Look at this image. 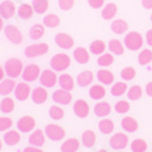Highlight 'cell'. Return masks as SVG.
I'll list each match as a JSON object with an SVG mask.
<instances>
[{
    "label": "cell",
    "mask_w": 152,
    "mask_h": 152,
    "mask_svg": "<svg viewBox=\"0 0 152 152\" xmlns=\"http://www.w3.org/2000/svg\"><path fill=\"white\" fill-rule=\"evenodd\" d=\"M48 99V92H47V88L45 86H37L32 91V102L34 104H44Z\"/></svg>",
    "instance_id": "cell-16"
},
{
    "label": "cell",
    "mask_w": 152,
    "mask_h": 152,
    "mask_svg": "<svg viewBox=\"0 0 152 152\" xmlns=\"http://www.w3.org/2000/svg\"><path fill=\"white\" fill-rule=\"evenodd\" d=\"M44 132H45L47 137L50 140H52V141H60L66 136V130L60 125H56V124H48L45 126V129H44Z\"/></svg>",
    "instance_id": "cell-4"
},
{
    "label": "cell",
    "mask_w": 152,
    "mask_h": 152,
    "mask_svg": "<svg viewBox=\"0 0 152 152\" xmlns=\"http://www.w3.org/2000/svg\"><path fill=\"white\" fill-rule=\"evenodd\" d=\"M93 78H95V74H93L91 70H85V71H81L80 74L77 75V84L82 88L85 86H89V85L93 82Z\"/></svg>",
    "instance_id": "cell-22"
},
{
    "label": "cell",
    "mask_w": 152,
    "mask_h": 152,
    "mask_svg": "<svg viewBox=\"0 0 152 152\" xmlns=\"http://www.w3.org/2000/svg\"><path fill=\"white\" fill-rule=\"evenodd\" d=\"M50 50L48 44L45 42H37V44H30L25 48V56L28 58H37V56H42L45 55Z\"/></svg>",
    "instance_id": "cell-5"
},
{
    "label": "cell",
    "mask_w": 152,
    "mask_h": 152,
    "mask_svg": "<svg viewBox=\"0 0 152 152\" xmlns=\"http://www.w3.org/2000/svg\"><path fill=\"white\" fill-rule=\"evenodd\" d=\"M88 3L92 8L97 10V8H102L104 6V0H88Z\"/></svg>",
    "instance_id": "cell-49"
},
{
    "label": "cell",
    "mask_w": 152,
    "mask_h": 152,
    "mask_svg": "<svg viewBox=\"0 0 152 152\" xmlns=\"http://www.w3.org/2000/svg\"><path fill=\"white\" fill-rule=\"evenodd\" d=\"M23 63H22L21 59L18 58H11L7 59L6 63H4V70H6V75L10 78H18L21 77L22 73H23Z\"/></svg>",
    "instance_id": "cell-1"
},
{
    "label": "cell",
    "mask_w": 152,
    "mask_h": 152,
    "mask_svg": "<svg viewBox=\"0 0 152 152\" xmlns=\"http://www.w3.org/2000/svg\"><path fill=\"white\" fill-rule=\"evenodd\" d=\"M117 11H118L117 4H114V3H108V4H106V6L103 7V11H102V17H103V19H107V21L113 19V18L115 17V15H117Z\"/></svg>",
    "instance_id": "cell-32"
},
{
    "label": "cell",
    "mask_w": 152,
    "mask_h": 152,
    "mask_svg": "<svg viewBox=\"0 0 152 152\" xmlns=\"http://www.w3.org/2000/svg\"><path fill=\"white\" fill-rule=\"evenodd\" d=\"M124 44L129 51H138L144 44V39L142 36L137 32H129L125 36Z\"/></svg>",
    "instance_id": "cell-3"
},
{
    "label": "cell",
    "mask_w": 152,
    "mask_h": 152,
    "mask_svg": "<svg viewBox=\"0 0 152 152\" xmlns=\"http://www.w3.org/2000/svg\"><path fill=\"white\" fill-rule=\"evenodd\" d=\"M48 0H33V10L37 14H44L48 10Z\"/></svg>",
    "instance_id": "cell-43"
},
{
    "label": "cell",
    "mask_w": 152,
    "mask_h": 152,
    "mask_svg": "<svg viewBox=\"0 0 152 152\" xmlns=\"http://www.w3.org/2000/svg\"><path fill=\"white\" fill-rule=\"evenodd\" d=\"M141 96H142V88L140 85H133V86L127 89V99L129 100L136 102V100L141 99Z\"/></svg>",
    "instance_id": "cell-37"
},
{
    "label": "cell",
    "mask_w": 152,
    "mask_h": 152,
    "mask_svg": "<svg viewBox=\"0 0 152 152\" xmlns=\"http://www.w3.org/2000/svg\"><path fill=\"white\" fill-rule=\"evenodd\" d=\"M51 69L55 71H64L70 67L71 64V58L67 53H56L53 55L52 59L50 60Z\"/></svg>",
    "instance_id": "cell-2"
},
{
    "label": "cell",
    "mask_w": 152,
    "mask_h": 152,
    "mask_svg": "<svg viewBox=\"0 0 152 152\" xmlns=\"http://www.w3.org/2000/svg\"><path fill=\"white\" fill-rule=\"evenodd\" d=\"M42 22H44V26L53 29V28H56V26H59L60 19H59V17H58L56 14H48V15L44 17Z\"/></svg>",
    "instance_id": "cell-41"
},
{
    "label": "cell",
    "mask_w": 152,
    "mask_h": 152,
    "mask_svg": "<svg viewBox=\"0 0 152 152\" xmlns=\"http://www.w3.org/2000/svg\"><path fill=\"white\" fill-rule=\"evenodd\" d=\"M114 63V55L113 53H102L99 58H97V64L102 66L103 69L108 67Z\"/></svg>",
    "instance_id": "cell-42"
},
{
    "label": "cell",
    "mask_w": 152,
    "mask_h": 152,
    "mask_svg": "<svg viewBox=\"0 0 152 152\" xmlns=\"http://www.w3.org/2000/svg\"><path fill=\"white\" fill-rule=\"evenodd\" d=\"M145 40H147V44L149 47H152V29L147 32V36H145Z\"/></svg>",
    "instance_id": "cell-52"
},
{
    "label": "cell",
    "mask_w": 152,
    "mask_h": 152,
    "mask_svg": "<svg viewBox=\"0 0 152 152\" xmlns=\"http://www.w3.org/2000/svg\"><path fill=\"white\" fill-rule=\"evenodd\" d=\"M59 7L63 11H70L74 7V0H59Z\"/></svg>",
    "instance_id": "cell-48"
},
{
    "label": "cell",
    "mask_w": 152,
    "mask_h": 152,
    "mask_svg": "<svg viewBox=\"0 0 152 152\" xmlns=\"http://www.w3.org/2000/svg\"><path fill=\"white\" fill-rule=\"evenodd\" d=\"M50 117L53 121H59L64 117V110L60 106H51L50 107Z\"/></svg>",
    "instance_id": "cell-45"
},
{
    "label": "cell",
    "mask_w": 152,
    "mask_h": 152,
    "mask_svg": "<svg viewBox=\"0 0 152 152\" xmlns=\"http://www.w3.org/2000/svg\"><path fill=\"white\" fill-rule=\"evenodd\" d=\"M45 34V29H44V25H40V23H36L32 28L29 29V37L32 40H39L41 39L42 36Z\"/></svg>",
    "instance_id": "cell-34"
},
{
    "label": "cell",
    "mask_w": 152,
    "mask_h": 152,
    "mask_svg": "<svg viewBox=\"0 0 152 152\" xmlns=\"http://www.w3.org/2000/svg\"><path fill=\"white\" fill-rule=\"evenodd\" d=\"M4 142L6 145L8 147H14L17 145L18 142L21 141V134H19V130H8L4 133V137H3Z\"/></svg>",
    "instance_id": "cell-25"
},
{
    "label": "cell",
    "mask_w": 152,
    "mask_h": 152,
    "mask_svg": "<svg viewBox=\"0 0 152 152\" xmlns=\"http://www.w3.org/2000/svg\"><path fill=\"white\" fill-rule=\"evenodd\" d=\"M121 126L127 133H134V132L138 130V122L133 117H124L121 121Z\"/></svg>",
    "instance_id": "cell-18"
},
{
    "label": "cell",
    "mask_w": 152,
    "mask_h": 152,
    "mask_svg": "<svg viewBox=\"0 0 152 152\" xmlns=\"http://www.w3.org/2000/svg\"><path fill=\"white\" fill-rule=\"evenodd\" d=\"M73 111H74V114L78 118H86L89 115V113H91V108H89L88 102H85L84 99H78L74 102Z\"/></svg>",
    "instance_id": "cell-14"
},
{
    "label": "cell",
    "mask_w": 152,
    "mask_h": 152,
    "mask_svg": "<svg viewBox=\"0 0 152 152\" xmlns=\"http://www.w3.org/2000/svg\"><path fill=\"white\" fill-rule=\"evenodd\" d=\"M97 152H108V151H106V149H99Z\"/></svg>",
    "instance_id": "cell-56"
},
{
    "label": "cell",
    "mask_w": 152,
    "mask_h": 152,
    "mask_svg": "<svg viewBox=\"0 0 152 152\" xmlns=\"http://www.w3.org/2000/svg\"><path fill=\"white\" fill-rule=\"evenodd\" d=\"M80 148V141L77 138H67L63 144L60 145V151L62 152H75Z\"/></svg>",
    "instance_id": "cell-31"
},
{
    "label": "cell",
    "mask_w": 152,
    "mask_h": 152,
    "mask_svg": "<svg viewBox=\"0 0 152 152\" xmlns=\"http://www.w3.org/2000/svg\"><path fill=\"white\" fill-rule=\"evenodd\" d=\"M127 142H129V138L126 133H115L110 138V147L115 151H122L124 148H126Z\"/></svg>",
    "instance_id": "cell-9"
},
{
    "label": "cell",
    "mask_w": 152,
    "mask_h": 152,
    "mask_svg": "<svg viewBox=\"0 0 152 152\" xmlns=\"http://www.w3.org/2000/svg\"><path fill=\"white\" fill-rule=\"evenodd\" d=\"M1 29H4V21H3V18L0 17V30Z\"/></svg>",
    "instance_id": "cell-55"
},
{
    "label": "cell",
    "mask_w": 152,
    "mask_h": 152,
    "mask_svg": "<svg viewBox=\"0 0 152 152\" xmlns=\"http://www.w3.org/2000/svg\"><path fill=\"white\" fill-rule=\"evenodd\" d=\"M145 93H147L149 97H152V82L147 84V86H145Z\"/></svg>",
    "instance_id": "cell-53"
},
{
    "label": "cell",
    "mask_w": 152,
    "mask_h": 152,
    "mask_svg": "<svg viewBox=\"0 0 152 152\" xmlns=\"http://www.w3.org/2000/svg\"><path fill=\"white\" fill-rule=\"evenodd\" d=\"M93 113H95L96 117L106 118L111 113V104L108 102H99L93 108Z\"/></svg>",
    "instance_id": "cell-24"
},
{
    "label": "cell",
    "mask_w": 152,
    "mask_h": 152,
    "mask_svg": "<svg viewBox=\"0 0 152 152\" xmlns=\"http://www.w3.org/2000/svg\"><path fill=\"white\" fill-rule=\"evenodd\" d=\"M17 126H18V130L22 132V133L33 132L36 127V119L33 117H30V115H23L17 122Z\"/></svg>",
    "instance_id": "cell-11"
},
{
    "label": "cell",
    "mask_w": 152,
    "mask_h": 152,
    "mask_svg": "<svg viewBox=\"0 0 152 152\" xmlns=\"http://www.w3.org/2000/svg\"><path fill=\"white\" fill-rule=\"evenodd\" d=\"M96 77H97V80H99V82L102 85H111V84H114V80H115L114 73L110 70H107V69H100L97 71Z\"/></svg>",
    "instance_id": "cell-20"
},
{
    "label": "cell",
    "mask_w": 152,
    "mask_h": 152,
    "mask_svg": "<svg viewBox=\"0 0 152 152\" xmlns=\"http://www.w3.org/2000/svg\"><path fill=\"white\" fill-rule=\"evenodd\" d=\"M4 77H6V70H4V67L0 66V82L4 80Z\"/></svg>",
    "instance_id": "cell-54"
},
{
    "label": "cell",
    "mask_w": 152,
    "mask_h": 152,
    "mask_svg": "<svg viewBox=\"0 0 152 152\" xmlns=\"http://www.w3.org/2000/svg\"><path fill=\"white\" fill-rule=\"evenodd\" d=\"M52 100L59 106H67L70 104L71 100H73V95H71L70 91H66V89H56L55 92L52 93Z\"/></svg>",
    "instance_id": "cell-8"
},
{
    "label": "cell",
    "mask_w": 152,
    "mask_h": 152,
    "mask_svg": "<svg viewBox=\"0 0 152 152\" xmlns=\"http://www.w3.org/2000/svg\"><path fill=\"white\" fill-rule=\"evenodd\" d=\"M17 12H18V17L22 18V19H30L33 17V14H34V10H33V6L25 3L19 6Z\"/></svg>",
    "instance_id": "cell-33"
},
{
    "label": "cell",
    "mask_w": 152,
    "mask_h": 152,
    "mask_svg": "<svg viewBox=\"0 0 152 152\" xmlns=\"http://www.w3.org/2000/svg\"><path fill=\"white\" fill-rule=\"evenodd\" d=\"M119 75L124 81H132V80L136 77V69L132 67V66H127V67H125V69L121 70Z\"/></svg>",
    "instance_id": "cell-44"
},
{
    "label": "cell",
    "mask_w": 152,
    "mask_h": 152,
    "mask_svg": "<svg viewBox=\"0 0 152 152\" xmlns=\"http://www.w3.org/2000/svg\"><path fill=\"white\" fill-rule=\"evenodd\" d=\"M58 84L62 89H66V91H73L74 89V78L71 77L70 74H62L59 75V80H58Z\"/></svg>",
    "instance_id": "cell-26"
},
{
    "label": "cell",
    "mask_w": 152,
    "mask_h": 152,
    "mask_svg": "<svg viewBox=\"0 0 152 152\" xmlns=\"http://www.w3.org/2000/svg\"><path fill=\"white\" fill-rule=\"evenodd\" d=\"M45 132L41 130V129H34L32 132V134L29 137V142L30 145H34V147H40L41 148L42 145L45 144Z\"/></svg>",
    "instance_id": "cell-17"
},
{
    "label": "cell",
    "mask_w": 152,
    "mask_h": 152,
    "mask_svg": "<svg viewBox=\"0 0 152 152\" xmlns=\"http://www.w3.org/2000/svg\"><path fill=\"white\" fill-rule=\"evenodd\" d=\"M110 93L113 96H115V97H119V96L127 93V84H126V81L115 82V84H113V86H111V89H110Z\"/></svg>",
    "instance_id": "cell-30"
},
{
    "label": "cell",
    "mask_w": 152,
    "mask_h": 152,
    "mask_svg": "<svg viewBox=\"0 0 152 152\" xmlns=\"http://www.w3.org/2000/svg\"><path fill=\"white\" fill-rule=\"evenodd\" d=\"M1 147H3V142H1V140H0V151H1Z\"/></svg>",
    "instance_id": "cell-57"
},
{
    "label": "cell",
    "mask_w": 152,
    "mask_h": 152,
    "mask_svg": "<svg viewBox=\"0 0 152 152\" xmlns=\"http://www.w3.org/2000/svg\"><path fill=\"white\" fill-rule=\"evenodd\" d=\"M4 34L8 39V41H11L12 44H21L22 40H23V36H22L21 30L14 25L4 26Z\"/></svg>",
    "instance_id": "cell-10"
},
{
    "label": "cell",
    "mask_w": 152,
    "mask_h": 152,
    "mask_svg": "<svg viewBox=\"0 0 152 152\" xmlns=\"http://www.w3.org/2000/svg\"><path fill=\"white\" fill-rule=\"evenodd\" d=\"M89 51H91L93 55H102V53H104V51H106V42L102 41V40H95V41L91 42Z\"/></svg>",
    "instance_id": "cell-38"
},
{
    "label": "cell",
    "mask_w": 152,
    "mask_h": 152,
    "mask_svg": "<svg viewBox=\"0 0 152 152\" xmlns=\"http://www.w3.org/2000/svg\"><path fill=\"white\" fill-rule=\"evenodd\" d=\"M137 60L141 66L149 64L152 62V51L151 50H141L140 53H138V56H137Z\"/></svg>",
    "instance_id": "cell-40"
},
{
    "label": "cell",
    "mask_w": 152,
    "mask_h": 152,
    "mask_svg": "<svg viewBox=\"0 0 152 152\" xmlns=\"http://www.w3.org/2000/svg\"><path fill=\"white\" fill-rule=\"evenodd\" d=\"M106 93H107V91H106V88H104V85H102V84H95L89 88V97L93 100L104 99Z\"/></svg>",
    "instance_id": "cell-21"
},
{
    "label": "cell",
    "mask_w": 152,
    "mask_h": 152,
    "mask_svg": "<svg viewBox=\"0 0 152 152\" xmlns=\"http://www.w3.org/2000/svg\"><path fill=\"white\" fill-rule=\"evenodd\" d=\"M130 110V103L127 100H118L117 104H115V111L118 114H126Z\"/></svg>",
    "instance_id": "cell-46"
},
{
    "label": "cell",
    "mask_w": 152,
    "mask_h": 152,
    "mask_svg": "<svg viewBox=\"0 0 152 152\" xmlns=\"http://www.w3.org/2000/svg\"><path fill=\"white\" fill-rule=\"evenodd\" d=\"M39 80L42 86H45V88H53V86L58 84L59 77L56 75V71L55 70H52V69H45V70L41 71Z\"/></svg>",
    "instance_id": "cell-6"
},
{
    "label": "cell",
    "mask_w": 152,
    "mask_h": 152,
    "mask_svg": "<svg viewBox=\"0 0 152 152\" xmlns=\"http://www.w3.org/2000/svg\"><path fill=\"white\" fill-rule=\"evenodd\" d=\"M12 126V119L8 117H0V132H6Z\"/></svg>",
    "instance_id": "cell-47"
},
{
    "label": "cell",
    "mask_w": 152,
    "mask_h": 152,
    "mask_svg": "<svg viewBox=\"0 0 152 152\" xmlns=\"http://www.w3.org/2000/svg\"><path fill=\"white\" fill-rule=\"evenodd\" d=\"M127 22L124 19H115V21L111 23V30H113L115 34H125L127 32Z\"/></svg>",
    "instance_id": "cell-28"
},
{
    "label": "cell",
    "mask_w": 152,
    "mask_h": 152,
    "mask_svg": "<svg viewBox=\"0 0 152 152\" xmlns=\"http://www.w3.org/2000/svg\"><path fill=\"white\" fill-rule=\"evenodd\" d=\"M141 3L145 10H152V0H141Z\"/></svg>",
    "instance_id": "cell-51"
},
{
    "label": "cell",
    "mask_w": 152,
    "mask_h": 152,
    "mask_svg": "<svg viewBox=\"0 0 152 152\" xmlns=\"http://www.w3.org/2000/svg\"><path fill=\"white\" fill-rule=\"evenodd\" d=\"M117 152H124V151H117Z\"/></svg>",
    "instance_id": "cell-58"
},
{
    "label": "cell",
    "mask_w": 152,
    "mask_h": 152,
    "mask_svg": "<svg viewBox=\"0 0 152 152\" xmlns=\"http://www.w3.org/2000/svg\"><path fill=\"white\" fill-rule=\"evenodd\" d=\"M15 12H17V8L11 0H4L0 3V17L3 19H11L15 15Z\"/></svg>",
    "instance_id": "cell-13"
},
{
    "label": "cell",
    "mask_w": 152,
    "mask_h": 152,
    "mask_svg": "<svg viewBox=\"0 0 152 152\" xmlns=\"http://www.w3.org/2000/svg\"><path fill=\"white\" fill-rule=\"evenodd\" d=\"M14 93H15V99H18L19 102H25L28 99L29 96L32 95V89H30V85L28 82H19L17 84L14 89Z\"/></svg>",
    "instance_id": "cell-12"
},
{
    "label": "cell",
    "mask_w": 152,
    "mask_h": 152,
    "mask_svg": "<svg viewBox=\"0 0 152 152\" xmlns=\"http://www.w3.org/2000/svg\"><path fill=\"white\" fill-rule=\"evenodd\" d=\"M108 50H110V52L113 53V55H118V56H119V55L124 53L125 47L119 40L113 39V40H110V42H108Z\"/></svg>",
    "instance_id": "cell-35"
},
{
    "label": "cell",
    "mask_w": 152,
    "mask_h": 152,
    "mask_svg": "<svg viewBox=\"0 0 152 152\" xmlns=\"http://www.w3.org/2000/svg\"><path fill=\"white\" fill-rule=\"evenodd\" d=\"M17 82L14 78H4L0 82V96H8L11 92H14Z\"/></svg>",
    "instance_id": "cell-19"
},
{
    "label": "cell",
    "mask_w": 152,
    "mask_h": 152,
    "mask_svg": "<svg viewBox=\"0 0 152 152\" xmlns=\"http://www.w3.org/2000/svg\"><path fill=\"white\" fill-rule=\"evenodd\" d=\"M114 127H115L114 122L111 119H108V118H103L99 122V130L102 132L103 134H110V133H113Z\"/></svg>",
    "instance_id": "cell-36"
},
{
    "label": "cell",
    "mask_w": 152,
    "mask_h": 152,
    "mask_svg": "<svg viewBox=\"0 0 152 152\" xmlns=\"http://www.w3.org/2000/svg\"><path fill=\"white\" fill-rule=\"evenodd\" d=\"M23 152H44L40 147H34V145H29V147H26L25 149H23Z\"/></svg>",
    "instance_id": "cell-50"
},
{
    "label": "cell",
    "mask_w": 152,
    "mask_h": 152,
    "mask_svg": "<svg viewBox=\"0 0 152 152\" xmlns=\"http://www.w3.org/2000/svg\"><path fill=\"white\" fill-rule=\"evenodd\" d=\"M151 21H152V15H151Z\"/></svg>",
    "instance_id": "cell-59"
},
{
    "label": "cell",
    "mask_w": 152,
    "mask_h": 152,
    "mask_svg": "<svg viewBox=\"0 0 152 152\" xmlns=\"http://www.w3.org/2000/svg\"><path fill=\"white\" fill-rule=\"evenodd\" d=\"M55 42L58 44V47L63 48V50H70L74 45V39L67 33H58L55 36Z\"/></svg>",
    "instance_id": "cell-15"
},
{
    "label": "cell",
    "mask_w": 152,
    "mask_h": 152,
    "mask_svg": "<svg viewBox=\"0 0 152 152\" xmlns=\"http://www.w3.org/2000/svg\"><path fill=\"white\" fill-rule=\"evenodd\" d=\"M73 55H74V60L77 62V63H80V64L88 63L89 59H91L89 51L86 50V48H84V47H78V48H75Z\"/></svg>",
    "instance_id": "cell-23"
},
{
    "label": "cell",
    "mask_w": 152,
    "mask_h": 152,
    "mask_svg": "<svg viewBox=\"0 0 152 152\" xmlns=\"http://www.w3.org/2000/svg\"><path fill=\"white\" fill-rule=\"evenodd\" d=\"M148 148V144L144 138H134L130 144V149L133 152H145Z\"/></svg>",
    "instance_id": "cell-39"
},
{
    "label": "cell",
    "mask_w": 152,
    "mask_h": 152,
    "mask_svg": "<svg viewBox=\"0 0 152 152\" xmlns=\"http://www.w3.org/2000/svg\"><path fill=\"white\" fill-rule=\"evenodd\" d=\"M15 110V102L10 96H4V99L0 102V111L3 114H10Z\"/></svg>",
    "instance_id": "cell-29"
},
{
    "label": "cell",
    "mask_w": 152,
    "mask_h": 152,
    "mask_svg": "<svg viewBox=\"0 0 152 152\" xmlns=\"http://www.w3.org/2000/svg\"><path fill=\"white\" fill-rule=\"evenodd\" d=\"M40 74H41V69H40L39 64L30 63L23 69V73H22L21 77H22L23 81L29 84V82H34L36 80H39Z\"/></svg>",
    "instance_id": "cell-7"
},
{
    "label": "cell",
    "mask_w": 152,
    "mask_h": 152,
    "mask_svg": "<svg viewBox=\"0 0 152 152\" xmlns=\"http://www.w3.org/2000/svg\"><path fill=\"white\" fill-rule=\"evenodd\" d=\"M96 140H97V137H96V133L93 130H85L84 133H82L81 142L86 148H92L93 145H95Z\"/></svg>",
    "instance_id": "cell-27"
}]
</instances>
